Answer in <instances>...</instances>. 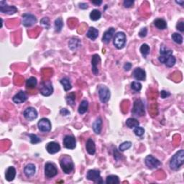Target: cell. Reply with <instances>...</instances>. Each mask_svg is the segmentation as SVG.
I'll return each mask as SVG.
<instances>
[{
	"label": "cell",
	"mask_w": 184,
	"mask_h": 184,
	"mask_svg": "<svg viewBox=\"0 0 184 184\" xmlns=\"http://www.w3.org/2000/svg\"><path fill=\"white\" fill-rule=\"evenodd\" d=\"M123 68H124L125 71H129L130 70L131 68H132V64L130 63H126L124 65Z\"/></svg>",
	"instance_id": "obj_47"
},
{
	"label": "cell",
	"mask_w": 184,
	"mask_h": 184,
	"mask_svg": "<svg viewBox=\"0 0 184 184\" xmlns=\"http://www.w3.org/2000/svg\"><path fill=\"white\" fill-rule=\"evenodd\" d=\"M89 17H90V19H92V21H97L101 18L102 13L99 10L95 9H93V10L91 12Z\"/></svg>",
	"instance_id": "obj_34"
},
{
	"label": "cell",
	"mask_w": 184,
	"mask_h": 184,
	"mask_svg": "<svg viewBox=\"0 0 184 184\" xmlns=\"http://www.w3.org/2000/svg\"><path fill=\"white\" fill-rule=\"evenodd\" d=\"M147 34H148V29H147V28H143L139 32L138 35L140 38H145L147 36Z\"/></svg>",
	"instance_id": "obj_45"
},
{
	"label": "cell",
	"mask_w": 184,
	"mask_h": 184,
	"mask_svg": "<svg viewBox=\"0 0 184 184\" xmlns=\"http://www.w3.org/2000/svg\"><path fill=\"white\" fill-rule=\"evenodd\" d=\"M39 130L42 132H49L51 130V122L47 118H42L38 123Z\"/></svg>",
	"instance_id": "obj_13"
},
{
	"label": "cell",
	"mask_w": 184,
	"mask_h": 184,
	"mask_svg": "<svg viewBox=\"0 0 184 184\" xmlns=\"http://www.w3.org/2000/svg\"><path fill=\"white\" fill-rule=\"evenodd\" d=\"M86 149L87 153L91 155H94L96 153V145L94 141L92 138H89L86 143Z\"/></svg>",
	"instance_id": "obj_22"
},
{
	"label": "cell",
	"mask_w": 184,
	"mask_h": 184,
	"mask_svg": "<svg viewBox=\"0 0 184 184\" xmlns=\"http://www.w3.org/2000/svg\"><path fill=\"white\" fill-rule=\"evenodd\" d=\"M46 150L50 154H55L60 150V146L56 142H50L46 145Z\"/></svg>",
	"instance_id": "obj_19"
},
{
	"label": "cell",
	"mask_w": 184,
	"mask_h": 184,
	"mask_svg": "<svg viewBox=\"0 0 184 184\" xmlns=\"http://www.w3.org/2000/svg\"><path fill=\"white\" fill-rule=\"evenodd\" d=\"M36 172V167L33 163H29L24 168V173L27 178H30L35 175Z\"/></svg>",
	"instance_id": "obj_21"
},
{
	"label": "cell",
	"mask_w": 184,
	"mask_h": 184,
	"mask_svg": "<svg viewBox=\"0 0 184 184\" xmlns=\"http://www.w3.org/2000/svg\"><path fill=\"white\" fill-rule=\"evenodd\" d=\"M87 178L88 180L93 181V182L96 183H104V181L102 180L101 175H100V171L99 170H96V169H92V170H89L88 171Z\"/></svg>",
	"instance_id": "obj_6"
},
{
	"label": "cell",
	"mask_w": 184,
	"mask_h": 184,
	"mask_svg": "<svg viewBox=\"0 0 184 184\" xmlns=\"http://www.w3.org/2000/svg\"><path fill=\"white\" fill-rule=\"evenodd\" d=\"M22 18H23V24L26 28L32 27L34 24H35L37 23V21H38L35 15L29 13L23 14Z\"/></svg>",
	"instance_id": "obj_11"
},
{
	"label": "cell",
	"mask_w": 184,
	"mask_h": 184,
	"mask_svg": "<svg viewBox=\"0 0 184 184\" xmlns=\"http://www.w3.org/2000/svg\"><path fill=\"white\" fill-rule=\"evenodd\" d=\"M66 102L68 105L73 107V105L75 104V101H76V94L75 92H71L70 94H67L66 97Z\"/></svg>",
	"instance_id": "obj_35"
},
{
	"label": "cell",
	"mask_w": 184,
	"mask_h": 184,
	"mask_svg": "<svg viewBox=\"0 0 184 184\" xmlns=\"http://www.w3.org/2000/svg\"><path fill=\"white\" fill-rule=\"evenodd\" d=\"M92 3L95 4V5L97 6H99L100 4H102V0H99V1H98V0H97V1H92Z\"/></svg>",
	"instance_id": "obj_50"
},
{
	"label": "cell",
	"mask_w": 184,
	"mask_h": 184,
	"mask_svg": "<svg viewBox=\"0 0 184 184\" xmlns=\"http://www.w3.org/2000/svg\"><path fill=\"white\" fill-rule=\"evenodd\" d=\"M60 166L63 172L66 174H69L74 169V164L71 158L68 155H63L60 159Z\"/></svg>",
	"instance_id": "obj_3"
},
{
	"label": "cell",
	"mask_w": 184,
	"mask_h": 184,
	"mask_svg": "<svg viewBox=\"0 0 184 184\" xmlns=\"http://www.w3.org/2000/svg\"><path fill=\"white\" fill-rule=\"evenodd\" d=\"M0 12L3 14L12 15L18 12V9L15 6L7 5V2L5 1H1L0 2Z\"/></svg>",
	"instance_id": "obj_12"
},
{
	"label": "cell",
	"mask_w": 184,
	"mask_h": 184,
	"mask_svg": "<svg viewBox=\"0 0 184 184\" xmlns=\"http://www.w3.org/2000/svg\"><path fill=\"white\" fill-rule=\"evenodd\" d=\"M40 23L43 24V26H45L47 29L50 28V20H49V19L48 18H43L40 20Z\"/></svg>",
	"instance_id": "obj_42"
},
{
	"label": "cell",
	"mask_w": 184,
	"mask_h": 184,
	"mask_svg": "<svg viewBox=\"0 0 184 184\" xmlns=\"http://www.w3.org/2000/svg\"><path fill=\"white\" fill-rule=\"evenodd\" d=\"M126 125L127 127L130 129L135 128V127H138L139 125V122L135 118H129L127 119Z\"/></svg>",
	"instance_id": "obj_30"
},
{
	"label": "cell",
	"mask_w": 184,
	"mask_h": 184,
	"mask_svg": "<svg viewBox=\"0 0 184 184\" xmlns=\"http://www.w3.org/2000/svg\"><path fill=\"white\" fill-rule=\"evenodd\" d=\"M60 83L63 85V89L66 92H68L72 89V85L71 83L70 80L68 78H63L60 81Z\"/></svg>",
	"instance_id": "obj_33"
},
{
	"label": "cell",
	"mask_w": 184,
	"mask_h": 184,
	"mask_svg": "<svg viewBox=\"0 0 184 184\" xmlns=\"http://www.w3.org/2000/svg\"><path fill=\"white\" fill-rule=\"evenodd\" d=\"M28 95L23 91H20L18 94H16L12 98V101L15 104H22L28 100Z\"/></svg>",
	"instance_id": "obj_17"
},
{
	"label": "cell",
	"mask_w": 184,
	"mask_h": 184,
	"mask_svg": "<svg viewBox=\"0 0 184 184\" xmlns=\"http://www.w3.org/2000/svg\"><path fill=\"white\" fill-rule=\"evenodd\" d=\"M44 172H45V176L46 178H52L57 175L58 171L55 164L52 163H47L45 165Z\"/></svg>",
	"instance_id": "obj_9"
},
{
	"label": "cell",
	"mask_w": 184,
	"mask_h": 184,
	"mask_svg": "<svg viewBox=\"0 0 184 184\" xmlns=\"http://www.w3.org/2000/svg\"><path fill=\"white\" fill-rule=\"evenodd\" d=\"M107 184H119L120 183L119 178L116 175H109L106 178Z\"/></svg>",
	"instance_id": "obj_32"
},
{
	"label": "cell",
	"mask_w": 184,
	"mask_h": 184,
	"mask_svg": "<svg viewBox=\"0 0 184 184\" xmlns=\"http://www.w3.org/2000/svg\"><path fill=\"white\" fill-rule=\"evenodd\" d=\"M100 62H101V58L100 56L98 54H94L92 55V72L95 76H97L99 74V71L98 66L99 65Z\"/></svg>",
	"instance_id": "obj_16"
},
{
	"label": "cell",
	"mask_w": 184,
	"mask_h": 184,
	"mask_svg": "<svg viewBox=\"0 0 184 184\" xmlns=\"http://www.w3.org/2000/svg\"><path fill=\"white\" fill-rule=\"evenodd\" d=\"M88 108H89V102L87 100H83L79 104L78 112L80 114H83L88 111Z\"/></svg>",
	"instance_id": "obj_28"
},
{
	"label": "cell",
	"mask_w": 184,
	"mask_h": 184,
	"mask_svg": "<svg viewBox=\"0 0 184 184\" xmlns=\"http://www.w3.org/2000/svg\"><path fill=\"white\" fill-rule=\"evenodd\" d=\"M160 54L158 60L160 63H164L167 67L171 68L175 65L176 59L175 56L173 55V50L165 46H162L160 49Z\"/></svg>",
	"instance_id": "obj_1"
},
{
	"label": "cell",
	"mask_w": 184,
	"mask_h": 184,
	"mask_svg": "<svg viewBox=\"0 0 184 184\" xmlns=\"http://www.w3.org/2000/svg\"><path fill=\"white\" fill-rule=\"evenodd\" d=\"M132 146V143L129 141H125L124 143H122V144H120V145L119 147V150L120 152H124L127 150H128L131 148Z\"/></svg>",
	"instance_id": "obj_38"
},
{
	"label": "cell",
	"mask_w": 184,
	"mask_h": 184,
	"mask_svg": "<svg viewBox=\"0 0 184 184\" xmlns=\"http://www.w3.org/2000/svg\"><path fill=\"white\" fill-rule=\"evenodd\" d=\"M133 132L136 136L142 137L145 133V129H144V128H143V127H140L138 126L134 129Z\"/></svg>",
	"instance_id": "obj_41"
},
{
	"label": "cell",
	"mask_w": 184,
	"mask_h": 184,
	"mask_svg": "<svg viewBox=\"0 0 184 184\" xmlns=\"http://www.w3.org/2000/svg\"><path fill=\"white\" fill-rule=\"evenodd\" d=\"M154 25L159 30H166L167 28V23L165 19L158 18L154 21Z\"/></svg>",
	"instance_id": "obj_27"
},
{
	"label": "cell",
	"mask_w": 184,
	"mask_h": 184,
	"mask_svg": "<svg viewBox=\"0 0 184 184\" xmlns=\"http://www.w3.org/2000/svg\"><path fill=\"white\" fill-rule=\"evenodd\" d=\"M127 38L125 33L123 32H118L114 35V39H113V44L115 46V48L119 49H122L125 45H126Z\"/></svg>",
	"instance_id": "obj_5"
},
{
	"label": "cell",
	"mask_w": 184,
	"mask_h": 184,
	"mask_svg": "<svg viewBox=\"0 0 184 184\" xmlns=\"http://www.w3.org/2000/svg\"><path fill=\"white\" fill-rule=\"evenodd\" d=\"M24 118L28 121H33L38 117V112L33 107H28L23 112Z\"/></svg>",
	"instance_id": "obj_14"
},
{
	"label": "cell",
	"mask_w": 184,
	"mask_h": 184,
	"mask_svg": "<svg viewBox=\"0 0 184 184\" xmlns=\"http://www.w3.org/2000/svg\"><path fill=\"white\" fill-rule=\"evenodd\" d=\"M63 145L66 148L69 150L75 149L76 146V138L72 135H66L63 138Z\"/></svg>",
	"instance_id": "obj_15"
},
{
	"label": "cell",
	"mask_w": 184,
	"mask_h": 184,
	"mask_svg": "<svg viewBox=\"0 0 184 184\" xmlns=\"http://www.w3.org/2000/svg\"><path fill=\"white\" fill-rule=\"evenodd\" d=\"M115 30H116V29L115 28H110L108 29L107 30L105 31L102 37V41L104 42V43H109L114 35Z\"/></svg>",
	"instance_id": "obj_20"
},
{
	"label": "cell",
	"mask_w": 184,
	"mask_h": 184,
	"mask_svg": "<svg viewBox=\"0 0 184 184\" xmlns=\"http://www.w3.org/2000/svg\"><path fill=\"white\" fill-rule=\"evenodd\" d=\"M176 29L179 30L181 33H183L184 32V22L183 21H180L178 22L176 24Z\"/></svg>",
	"instance_id": "obj_44"
},
{
	"label": "cell",
	"mask_w": 184,
	"mask_h": 184,
	"mask_svg": "<svg viewBox=\"0 0 184 184\" xmlns=\"http://www.w3.org/2000/svg\"><path fill=\"white\" fill-rule=\"evenodd\" d=\"M37 84H38V81H37V78L35 77H30L26 81V87L28 89H35L37 87Z\"/></svg>",
	"instance_id": "obj_29"
},
{
	"label": "cell",
	"mask_w": 184,
	"mask_h": 184,
	"mask_svg": "<svg viewBox=\"0 0 184 184\" xmlns=\"http://www.w3.org/2000/svg\"><path fill=\"white\" fill-rule=\"evenodd\" d=\"M16 176V169L13 166H10L7 168L5 173V178L7 181L11 182L15 178Z\"/></svg>",
	"instance_id": "obj_23"
},
{
	"label": "cell",
	"mask_w": 184,
	"mask_h": 184,
	"mask_svg": "<svg viewBox=\"0 0 184 184\" xmlns=\"http://www.w3.org/2000/svg\"><path fill=\"white\" fill-rule=\"evenodd\" d=\"M139 50H140L142 55H143V57L145 58H147V56L149 55L150 51V46L148 45V44L143 43V45H141Z\"/></svg>",
	"instance_id": "obj_36"
},
{
	"label": "cell",
	"mask_w": 184,
	"mask_h": 184,
	"mask_svg": "<svg viewBox=\"0 0 184 184\" xmlns=\"http://www.w3.org/2000/svg\"><path fill=\"white\" fill-rule=\"evenodd\" d=\"M176 3H177L178 4H180L181 7H183V4H184V1L182 0V1H176Z\"/></svg>",
	"instance_id": "obj_51"
},
{
	"label": "cell",
	"mask_w": 184,
	"mask_h": 184,
	"mask_svg": "<svg viewBox=\"0 0 184 184\" xmlns=\"http://www.w3.org/2000/svg\"><path fill=\"white\" fill-rule=\"evenodd\" d=\"M81 43L78 38H72L68 42V46L71 50H76L80 47Z\"/></svg>",
	"instance_id": "obj_25"
},
{
	"label": "cell",
	"mask_w": 184,
	"mask_h": 184,
	"mask_svg": "<svg viewBox=\"0 0 184 184\" xmlns=\"http://www.w3.org/2000/svg\"><path fill=\"white\" fill-rule=\"evenodd\" d=\"M132 114L137 117H143L145 114V104L141 99H137L134 101L132 109Z\"/></svg>",
	"instance_id": "obj_4"
},
{
	"label": "cell",
	"mask_w": 184,
	"mask_h": 184,
	"mask_svg": "<svg viewBox=\"0 0 184 184\" xmlns=\"http://www.w3.org/2000/svg\"><path fill=\"white\" fill-rule=\"evenodd\" d=\"M53 87L50 81H43L40 85V93L44 97H49L53 94Z\"/></svg>",
	"instance_id": "obj_7"
},
{
	"label": "cell",
	"mask_w": 184,
	"mask_h": 184,
	"mask_svg": "<svg viewBox=\"0 0 184 184\" xmlns=\"http://www.w3.org/2000/svg\"><path fill=\"white\" fill-rule=\"evenodd\" d=\"M133 0H125L123 2V5L125 8H130V7L134 4Z\"/></svg>",
	"instance_id": "obj_43"
},
{
	"label": "cell",
	"mask_w": 184,
	"mask_h": 184,
	"mask_svg": "<svg viewBox=\"0 0 184 184\" xmlns=\"http://www.w3.org/2000/svg\"><path fill=\"white\" fill-rule=\"evenodd\" d=\"M98 94H99V97L100 101L102 103H107L110 99V97H111V93L109 88L106 86H100L98 89Z\"/></svg>",
	"instance_id": "obj_8"
},
{
	"label": "cell",
	"mask_w": 184,
	"mask_h": 184,
	"mask_svg": "<svg viewBox=\"0 0 184 184\" xmlns=\"http://www.w3.org/2000/svg\"><path fill=\"white\" fill-rule=\"evenodd\" d=\"M87 36L92 40H95L99 36V30L94 27H91L87 33Z\"/></svg>",
	"instance_id": "obj_26"
},
{
	"label": "cell",
	"mask_w": 184,
	"mask_h": 184,
	"mask_svg": "<svg viewBox=\"0 0 184 184\" xmlns=\"http://www.w3.org/2000/svg\"><path fill=\"white\" fill-rule=\"evenodd\" d=\"M93 130L97 134H100L102 128V119L100 117H97L92 124Z\"/></svg>",
	"instance_id": "obj_24"
},
{
	"label": "cell",
	"mask_w": 184,
	"mask_h": 184,
	"mask_svg": "<svg viewBox=\"0 0 184 184\" xmlns=\"http://www.w3.org/2000/svg\"><path fill=\"white\" fill-rule=\"evenodd\" d=\"M170 96H171V93L168 92H166V91L165 90H163L160 92V97L162 99H166V98L170 97Z\"/></svg>",
	"instance_id": "obj_46"
},
{
	"label": "cell",
	"mask_w": 184,
	"mask_h": 184,
	"mask_svg": "<svg viewBox=\"0 0 184 184\" xmlns=\"http://www.w3.org/2000/svg\"><path fill=\"white\" fill-rule=\"evenodd\" d=\"M132 76L137 81H145L146 78V73L141 68H136L132 72Z\"/></svg>",
	"instance_id": "obj_18"
},
{
	"label": "cell",
	"mask_w": 184,
	"mask_h": 184,
	"mask_svg": "<svg viewBox=\"0 0 184 184\" xmlns=\"http://www.w3.org/2000/svg\"><path fill=\"white\" fill-rule=\"evenodd\" d=\"M79 8L82 9H87L88 8V4L87 3H84V2H81V3L79 4Z\"/></svg>",
	"instance_id": "obj_49"
},
{
	"label": "cell",
	"mask_w": 184,
	"mask_h": 184,
	"mask_svg": "<svg viewBox=\"0 0 184 184\" xmlns=\"http://www.w3.org/2000/svg\"><path fill=\"white\" fill-rule=\"evenodd\" d=\"M145 163L149 169H155L158 168L159 166L162 165L161 162L153 157L151 155H149L145 159Z\"/></svg>",
	"instance_id": "obj_10"
},
{
	"label": "cell",
	"mask_w": 184,
	"mask_h": 184,
	"mask_svg": "<svg viewBox=\"0 0 184 184\" xmlns=\"http://www.w3.org/2000/svg\"><path fill=\"white\" fill-rule=\"evenodd\" d=\"M63 27V21L61 18H58L55 20L54 23V28L56 33H60L62 30Z\"/></svg>",
	"instance_id": "obj_31"
},
{
	"label": "cell",
	"mask_w": 184,
	"mask_h": 184,
	"mask_svg": "<svg viewBox=\"0 0 184 184\" xmlns=\"http://www.w3.org/2000/svg\"><path fill=\"white\" fill-rule=\"evenodd\" d=\"M184 164V150H180L171 158L169 166L173 171H178Z\"/></svg>",
	"instance_id": "obj_2"
},
{
	"label": "cell",
	"mask_w": 184,
	"mask_h": 184,
	"mask_svg": "<svg viewBox=\"0 0 184 184\" xmlns=\"http://www.w3.org/2000/svg\"><path fill=\"white\" fill-rule=\"evenodd\" d=\"M28 135L30 137V143L32 144H38L41 142V139L40 137H38L35 134H28Z\"/></svg>",
	"instance_id": "obj_39"
},
{
	"label": "cell",
	"mask_w": 184,
	"mask_h": 184,
	"mask_svg": "<svg viewBox=\"0 0 184 184\" xmlns=\"http://www.w3.org/2000/svg\"><path fill=\"white\" fill-rule=\"evenodd\" d=\"M131 89L134 92H138L142 89V84L139 82L133 81L131 83Z\"/></svg>",
	"instance_id": "obj_40"
},
{
	"label": "cell",
	"mask_w": 184,
	"mask_h": 184,
	"mask_svg": "<svg viewBox=\"0 0 184 184\" xmlns=\"http://www.w3.org/2000/svg\"><path fill=\"white\" fill-rule=\"evenodd\" d=\"M171 38H172V40L175 42L176 43L179 44V45H181V44L183 43V37L181 34H179L178 33H173L172 36H171Z\"/></svg>",
	"instance_id": "obj_37"
},
{
	"label": "cell",
	"mask_w": 184,
	"mask_h": 184,
	"mask_svg": "<svg viewBox=\"0 0 184 184\" xmlns=\"http://www.w3.org/2000/svg\"><path fill=\"white\" fill-rule=\"evenodd\" d=\"M60 113L63 116H68V115L70 114V112L67 109H62L60 110Z\"/></svg>",
	"instance_id": "obj_48"
}]
</instances>
